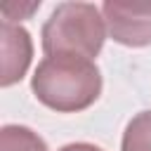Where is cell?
I'll return each mask as SVG.
<instances>
[{
	"instance_id": "8",
	"label": "cell",
	"mask_w": 151,
	"mask_h": 151,
	"mask_svg": "<svg viewBox=\"0 0 151 151\" xmlns=\"http://www.w3.org/2000/svg\"><path fill=\"white\" fill-rule=\"evenodd\" d=\"M59 151H104V149H99L97 144H90V142H73V144L61 146Z\"/></svg>"
},
{
	"instance_id": "6",
	"label": "cell",
	"mask_w": 151,
	"mask_h": 151,
	"mask_svg": "<svg viewBox=\"0 0 151 151\" xmlns=\"http://www.w3.org/2000/svg\"><path fill=\"white\" fill-rule=\"evenodd\" d=\"M120 151H151V111H139L130 118L123 132Z\"/></svg>"
},
{
	"instance_id": "4",
	"label": "cell",
	"mask_w": 151,
	"mask_h": 151,
	"mask_svg": "<svg viewBox=\"0 0 151 151\" xmlns=\"http://www.w3.org/2000/svg\"><path fill=\"white\" fill-rule=\"evenodd\" d=\"M0 50H2V73H0V85L9 87L19 83L33 59V42L31 33L12 21H2L0 26Z\"/></svg>"
},
{
	"instance_id": "3",
	"label": "cell",
	"mask_w": 151,
	"mask_h": 151,
	"mask_svg": "<svg viewBox=\"0 0 151 151\" xmlns=\"http://www.w3.org/2000/svg\"><path fill=\"white\" fill-rule=\"evenodd\" d=\"M109 35L125 47L151 45V2L106 0L101 5Z\"/></svg>"
},
{
	"instance_id": "5",
	"label": "cell",
	"mask_w": 151,
	"mask_h": 151,
	"mask_svg": "<svg viewBox=\"0 0 151 151\" xmlns=\"http://www.w3.org/2000/svg\"><path fill=\"white\" fill-rule=\"evenodd\" d=\"M0 151H50L45 139L26 125H2Z\"/></svg>"
},
{
	"instance_id": "2",
	"label": "cell",
	"mask_w": 151,
	"mask_h": 151,
	"mask_svg": "<svg viewBox=\"0 0 151 151\" xmlns=\"http://www.w3.org/2000/svg\"><path fill=\"white\" fill-rule=\"evenodd\" d=\"M106 33L101 7L92 2H59L42 24V52L47 57L76 54L94 61L104 47Z\"/></svg>"
},
{
	"instance_id": "1",
	"label": "cell",
	"mask_w": 151,
	"mask_h": 151,
	"mask_svg": "<svg viewBox=\"0 0 151 151\" xmlns=\"http://www.w3.org/2000/svg\"><path fill=\"white\" fill-rule=\"evenodd\" d=\"M31 90L42 106L57 113H78L99 99L101 71L85 57L50 54L35 66Z\"/></svg>"
},
{
	"instance_id": "7",
	"label": "cell",
	"mask_w": 151,
	"mask_h": 151,
	"mask_svg": "<svg viewBox=\"0 0 151 151\" xmlns=\"http://www.w3.org/2000/svg\"><path fill=\"white\" fill-rule=\"evenodd\" d=\"M38 7H40V2H28V5H24V7H21V5H19V7H14V5H5L2 12H14V9H17V19H24V17H31Z\"/></svg>"
}]
</instances>
